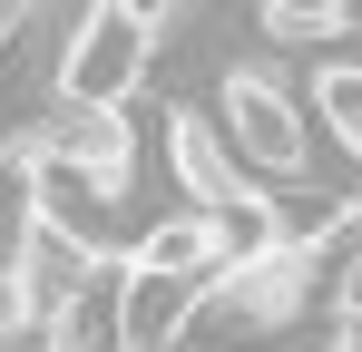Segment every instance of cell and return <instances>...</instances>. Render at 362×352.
I'll list each match as a JSON object with an SVG mask.
<instances>
[{"label": "cell", "instance_id": "obj_6", "mask_svg": "<svg viewBox=\"0 0 362 352\" xmlns=\"http://www.w3.org/2000/svg\"><path fill=\"white\" fill-rule=\"evenodd\" d=\"M10 274H20V293H30V313L49 323L69 293L98 274V245H88V235H69L59 216H40V206H30V225H20V245H10Z\"/></svg>", "mask_w": 362, "mask_h": 352}, {"label": "cell", "instance_id": "obj_2", "mask_svg": "<svg viewBox=\"0 0 362 352\" xmlns=\"http://www.w3.org/2000/svg\"><path fill=\"white\" fill-rule=\"evenodd\" d=\"M313 313H333L313 245H264L255 264H226V274L206 284V313H196V323H216L226 343H294Z\"/></svg>", "mask_w": 362, "mask_h": 352}, {"label": "cell", "instance_id": "obj_3", "mask_svg": "<svg viewBox=\"0 0 362 352\" xmlns=\"http://www.w3.org/2000/svg\"><path fill=\"white\" fill-rule=\"evenodd\" d=\"M147 69H157V20L147 10H127V0H98L78 30H69L59 49V98H98V108H118V98H137L147 88Z\"/></svg>", "mask_w": 362, "mask_h": 352}, {"label": "cell", "instance_id": "obj_4", "mask_svg": "<svg viewBox=\"0 0 362 352\" xmlns=\"http://www.w3.org/2000/svg\"><path fill=\"white\" fill-rule=\"evenodd\" d=\"M30 157H49V167H78L88 186H108L118 206H137L127 186H137V108H98V98H49V117H40V137H30Z\"/></svg>", "mask_w": 362, "mask_h": 352}, {"label": "cell", "instance_id": "obj_5", "mask_svg": "<svg viewBox=\"0 0 362 352\" xmlns=\"http://www.w3.org/2000/svg\"><path fill=\"white\" fill-rule=\"evenodd\" d=\"M206 313V274H167V264H118V333L127 352H186Z\"/></svg>", "mask_w": 362, "mask_h": 352}, {"label": "cell", "instance_id": "obj_1", "mask_svg": "<svg viewBox=\"0 0 362 352\" xmlns=\"http://www.w3.org/2000/svg\"><path fill=\"white\" fill-rule=\"evenodd\" d=\"M216 137H226V157H235L245 186H294L303 157H313V127H303V98L284 88V69H264V59H235L226 78H216V117H206Z\"/></svg>", "mask_w": 362, "mask_h": 352}, {"label": "cell", "instance_id": "obj_7", "mask_svg": "<svg viewBox=\"0 0 362 352\" xmlns=\"http://www.w3.org/2000/svg\"><path fill=\"white\" fill-rule=\"evenodd\" d=\"M196 225H206V245H216V274H226V264H255L264 245H284V235H274V196H255V186L196 196Z\"/></svg>", "mask_w": 362, "mask_h": 352}, {"label": "cell", "instance_id": "obj_12", "mask_svg": "<svg viewBox=\"0 0 362 352\" xmlns=\"http://www.w3.org/2000/svg\"><path fill=\"white\" fill-rule=\"evenodd\" d=\"M323 352H362V333H343V323H333V343H323Z\"/></svg>", "mask_w": 362, "mask_h": 352}, {"label": "cell", "instance_id": "obj_9", "mask_svg": "<svg viewBox=\"0 0 362 352\" xmlns=\"http://www.w3.org/2000/svg\"><path fill=\"white\" fill-rule=\"evenodd\" d=\"M137 264H167V274H206L216 284V245L196 225V206H177V216H157V225L137 235Z\"/></svg>", "mask_w": 362, "mask_h": 352}, {"label": "cell", "instance_id": "obj_10", "mask_svg": "<svg viewBox=\"0 0 362 352\" xmlns=\"http://www.w3.org/2000/svg\"><path fill=\"white\" fill-rule=\"evenodd\" d=\"M313 117L333 127V147L362 167V59H333V69H323V88H313Z\"/></svg>", "mask_w": 362, "mask_h": 352}, {"label": "cell", "instance_id": "obj_8", "mask_svg": "<svg viewBox=\"0 0 362 352\" xmlns=\"http://www.w3.org/2000/svg\"><path fill=\"white\" fill-rule=\"evenodd\" d=\"M167 167H177L186 206H196V196H226V186H245V176H235V157H226V137H216L196 108H177V117H167Z\"/></svg>", "mask_w": 362, "mask_h": 352}, {"label": "cell", "instance_id": "obj_11", "mask_svg": "<svg viewBox=\"0 0 362 352\" xmlns=\"http://www.w3.org/2000/svg\"><path fill=\"white\" fill-rule=\"evenodd\" d=\"M274 40H343V0H255Z\"/></svg>", "mask_w": 362, "mask_h": 352}]
</instances>
